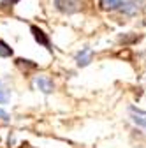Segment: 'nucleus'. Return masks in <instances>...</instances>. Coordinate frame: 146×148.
<instances>
[{"label":"nucleus","instance_id":"nucleus-1","mask_svg":"<svg viewBox=\"0 0 146 148\" xmlns=\"http://www.w3.org/2000/svg\"><path fill=\"white\" fill-rule=\"evenodd\" d=\"M55 5L60 12L65 14H72V12H78L81 9V0H55Z\"/></svg>","mask_w":146,"mask_h":148},{"label":"nucleus","instance_id":"nucleus-2","mask_svg":"<svg viewBox=\"0 0 146 148\" xmlns=\"http://www.w3.org/2000/svg\"><path fill=\"white\" fill-rule=\"evenodd\" d=\"M132 4V0H99V5L104 11H115V9H125L129 12V5Z\"/></svg>","mask_w":146,"mask_h":148},{"label":"nucleus","instance_id":"nucleus-3","mask_svg":"<svg viewBox=\"0 0 146 148\" xmlns=\"http://www.w3.org/2000/svg\"><path fill=\"white\" fill-rule=\"evenodd\" d=\"M35 86H37L41 92H44V94H51L53 92V81L48 78V76H37L35 78Z\"/></svg>","mask_w":146,"mask_h":148},{"label":"nucleus","instance_id":"nucleus-4","mask_svg":"<svg viewBox=\"0 0 146 148\" xmlns=\"http://www.w3.org/2000/svg\"><path fill=\"white\" fill-rule=\"evenodd\" d=\"M32 30V35H33V39L37 41L39 44H42V46H46V48H49V39H48V35L39 28V27H32L30 28Z\"/></svg>","mask_w":146,"mask_h":148},{"label":"nucleus","instance_id":"nucleus-5","mask_svg":"<svg viewBox=\"0 0 146 148\" xmlns=\"http://www.w3.org/2000/svg\"><path fill=\"white\" fill-rule=\"evenodd\" d=\"M76 60H78V65H88L90 62H92V49L85 48L81 53H78Z\"/></svg>","mask_w":146,"mask_h":148},{"label":"nucleus","instance_id":"nucleus-6","mask_svg":"<svg viewBox=\"0 0 146 148\" xmlns=\"http://www.w3.org/2000/svg\"><path fill=\"white\" fill-rule=\"evenodd\" d=\"M11 55H12V49H11L2 39H0V57H4V58H5V57H11Z\"/></svg>","mask_w":146,"mask_h":148},{"label":"nucleus","instance_id":"nucleus-7","mask_svg":"<svg viewBox=\"0 0 146 148\" xmlns=\"http://www.w3.org/2000/svg\"><path fill=\"white\" fill-rule=\"evenodd\" d=\"M134 122L137 125L146 127V113H144V111H137V115H134Z\"/></svg>","mask_w":146,"mask_h":148},{"label":"nucleus","instance_id":"nucleus-8","mask_svg":"<svg viewBox=\"0 0 146 148\" xmlns=\"http://www.w3.org/2000/svg\"><path fill=\"white\" fill-rule=\"evenodd\" d=\"M16 65H18V67H21V69H27V67L35 69V67H37L35 64H30V60H23V58H18V60H16Z\"/></svg>","mask_w":146,"mask_h":148},{"label":"nucleus","instance_id":"nucleus-9","mask_svg":"<svg viewBox=\"0 0 146 148\" xmlns=\"http://www.w3.org/2000/svg\"><path fill=\"white\" fill-rule=\"evenodd\" d=\"M9 101V94H7V90H5V86L0 83V102L2 104H5Z\"/></svg>","mask_w":146,"mask_h":148},{"label":"nucleus","instance_id":"nucleus-10","mask_svg":"<svg viewBox=\"0 0 146 148\" xmlns=\"http://www.w3.org/2000/svg\"><path fill=\"white\" fill-rule=\"evenodd\" d=\"M16 2H20V0H0V7H11Z\"/></svg>","mask_w":146,"mask_h":148},{"label":"nucleus","instance_id":"nucleus-11","mask_svg":"<svg viewBox=\"0 0 146 148\" xmlns=\"http://www.w3.org/2000/svg\"><path fill=\"white\" fill-rule=\"evenodd\" d=\"M0 118H2V120H9V115H7V111H4L2 108H0Z\"/></svg>","mask_w":146,"mask_h":148}]
</instances>
